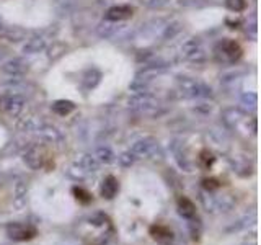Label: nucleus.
I'll use <instances>...</instances> for the list:
<instances>
[{"label":"nucleus","instance_id":"6e6552de","mask_svg":"<svg viewBox=\"0 0 261 245\" xmlns=\"http://www.w3.org/2000/svg\"><path fill=\"white\" fill-rule=\"evenodd\" d=\"M24 108V98L21 95H4L0 96V111L16 118Z\"/></svg>","mask_w":261,"mask_h":245},{"label":"nucleus","instance_id":"9b49d317","mask_svg":"<svg viewBox=\"0 0 261 245\" xmlns=\"http://www.w3.org/2000/svg\"><path fill=\"white\" fill-rule=\"evenodd\" d=\"M23 162L27 163L31 170H39L41 167L44 165V152H43V149H41V147L36 145V144L30 145L23 154Z\"/></svg>","mask_w":261,"mask_h":245},{"label":"nucleus","instance_id":"72a5a7b5","mask_svg":"<svg viewBox=\"0 0 261 245\" xmlns=\"http://www.w3.org/2000/svg\"><path fill=\"white\" fill-rule=\"evenodd\" d=\"M118 160H119V163H121L122 167H130V165H133V163L136 162V157L127 151V152H124V154H121L119 157H118Z\"/></svg>","mask_w":261,"mask_h":245},{"label":"nucleus","instance_id":"a211bd4d","mask_svg":"<svg viewBox=\"0 0 261 245\" xmlns=\"http://www.w3.org/2000/svg\"><path fill=\"white\" fill-rule=\"evenodd\" d=\"M44 49H46V39L41 38V36L31 38L23 44L24 54H38V53H43Z\"/></svg>","mask_w":261,"mask_h":245},{"label":"nucleus","instance_id":"39448f33","mask_svg":"<svg viewBox=\"0 0 261 245\" xmlns=\"http://www.w3.org/2000/svg\"><path fill=\"white\" fill-rule=\"evenodd\" d=\"M130 154L136 159H157L162 157V149L159 142L153 137H144L141 141H137L130 147Z\"/></svg>","mask_w":261,"mask_h":245},{"label":"nucleus","instance_id":"f257e3e1","mask_svg":"<svg viewBox=\"0 0 261 245\" xmlns=\"http://www.w3.org/2000/svg\"><path fill=\"white\" fill-rule=\"evenodd\" d=\"M87 227H90V231L85 232V239L90 237V240H87L92 245H105L110 240V237L113 234V226L110 217L103 214V212H98V214L92 216L87 220Z\"/></svg>","mask_w":261,"mask_h":245},{"label":"nucleus","instance_id":"6ab92c4d","mask_svg":"<svg viewBox=\"0 0 261 245\" xmlns=\"http://www.w3.org/2000/svg\"><path fill=\"white\" fill-rule=\"evenodd\" d=\"M27 196H28V186L24 182H18L15 185V196H13V204L16 209H23L27 206Z\"/></svg>","mask_w":261,"mask_h":245},{"label":"nucleus","instance_id":"473e14b6","mask_svg":"<svg viewBox=\"0 0 261 245\" xmlns=\"http://www.w3.org/2000/svg\"><path fill=\"white\" fill-rule=\"evenodd\" d=\"M188 220H190V224H188V226H190L191 237H193L194 240H198V239H199V235H201V224H199V220H198V219L194 220V217L188 219Z\"/></svg>","mask_w":261,"mask_h":245},{"label":"nucleus","instance_id":"20e7f679","mask_svg":"<svg viewBox=\"0 0 261 245\" xmlns=\"http://www.w3.org/2000/svg\"><path fill=\"white\" fill-rule=\"evenodd\" d=\"M176 88L181 96L185 98H209L212 96V90L211 87H207L206 84H202V82L196 80V79H190V77H181L178 79V84H176Z\"/></svg>","mask_w":261,"mask_h":245},{"label":"nucleus","instance_id":"e433bc0d","mask_svg":"<svg viewBox=\"0 0 261 245\" xmlns=\"http://www.w3.org/2000/svg\"><path fill=\"white\" fill-rule=\"evenodd\" d=\"M245 245H248V243H245ZM253 245H256V243H253Z\"/></svg>","mask_w":261,"mask_h":245},{"label":"nucleus","instance_id":"2eb2a0df","mask_svg":"<svg viewBox=\"0 0 261 245\" xmlns=\"http://www.w3.org/2000/svg\"><path fill=\"white\" fill-rule=\"evenodd\" d=\"M119 191V182L113 175H108L103 182H101V186H100V193L105 200H113L114 196L118 194Z\"/></svg>","mask_w":261,"mask_h":245},{"label":"nucleus","instance_id":"f8f14e48","mask_svg":"<svg viewBox=\"0 0 261 245\" xmlns=\"http://www.w3.org/2000/svg\"><path fill=\"white\" fill-rule=\"evenodd\" d=\"M150 235H152V239H153V240H157V242L162 243V245H170L171 242L175 240V234H173V231H171L170 227H167V226H160V224L150 227Z\"/></svg>","mask_w":261,"mask_h":245},{"label":"nucleus","instance_id":"a878e982","mask_svg":"<svg viewBox=\"0 0 261 245\" xmlns=\"http://www.w3.org/2000/svg\"><path fill=\"white\" fill-rule=\"evenodd\" d=\"M65 51H67V46L61 44V43H56V44H53L51 47H49L47 56H49V59H51V61H57L59 57H62L65 54Z\"/></svg>","mask_w":261,"mask_h":245},{"label":"nucleus","instance_id":"423d86ee","mask_svg":"<svg viewBox=\"0 0 261 245\" xmlns=\"http://www.w3.org/2000/svg\"><path fill=\"white\" fill-rule=\"evenodd\" d=\"M222 121L227 128L240 133V129H248V125L253 119L242 108H227L222 113Z\"/></svg>","mask_w":261,"mask_h":245},{"label":"nucleus","instance_id":"4468645a","mask_svg":"<svg viewBox=\"0 0 261 245\" xmlns=\"http://www.w3.org/2000/svg\"><path fill=\"white\" fill-rule=\"evenodd\" d=\"M2 70L12 77H20L28 70V62L23 59H10L2 65Z\"/></svg>","mask_w":261,"mask_h":245},{"label":"nucleus","instance_id":"5701e85b","mask_svg":"<svg viewBox=\"0 0 261 245\" xmlns=\"http://www.w3.org/2000/svg\"><path fill=\"white\" fill-rule=\"evenodd\" d=\"M201 203H202L204 209H206L207 212H216L217 211V198L211 191H206V190L201 191Z\"/></svg>","mask_w":261,"mask_h":245},{"label":"nucleus","instance_id":"ddd939ff","mask_svg":"<svg viewBox=\"0 0 261 245\" xmlns=\"http://www.w3.org/2000/svg\"><path fill=\"white\" fill-rule=\"evenodd\" d=\"M133 16V8L129 5H116L111 7L105 15V20L110 21H126Z\"/></svg>","mask_w":261,"mask_h":245},{"label":"nucleus","instance_id":"1a4fd4ad","mask_svg":"<svg viewBox=\"0 0 261 245\" xmlns=\"http://www.w3.org/2000/svg\"><path fill=\"white\" fill-rule=\"evenodd\" d=\"M35 134L49 144H62L64 142V134L61 131L53 125H47L44 121H41L38 125V128L35 129Z\"/></svg>","mask_w":261,"mask_h":245},{"label":"nucleus","instance_id":"aec40b11","mask_svg":"<svg viewBox=\"0 0 261 245\" xmlns=\"http://www.w3.org/2000/svg\"><path fill=\"white\" fill-rule=\"evenodd\" d=\"M75 163L84 168L87 174H95V172H98V168H100V162H98L95 157H92V155H88V154L79 155V159H77Z\"/></svg>","mask_w":261,"mask_h":245},{"label":"nucleus","instance_id":"b1692460","mask_svg":"<svg viewBox=\"0 0 261 245\" xmlns=\"http://www.w3.org/2000/svg\"><path fill=\"white\" fill-rule=\"evenodd\" d=\"M100 80H101V72L96 70V69H90L85 72V76H84V85L88 90L95 88L98 84H100Z\"/></svg>","mask_w":261,"mask_h":245},{"label":"nucleus","instance_id":"7ed1b4c3","mask_svg":"<svg viewBox=\"0 0 261 245\" xmlns=\"http://www.w3.org/2000/svg\"><path fill=\"white\" fill-rule=\"evenodd\" d=\"M242 46L233 39H220L214 46V59L220 65H232L240 61Z\"/></svg>","mask_w":261,"mask_h":245},{"label":"nucleus","instance_id":"c756f323","mask_svg":"<svg viewBox=\"0 0 261 245\" xmlns=\"http://www.w3.org/2000/svg\"><path fill=\"white\" fill-rule=\"evenodd\" d=\"M73 194H75V198L80 201V203H84V204H88L90 201H92V194H90L87 190H84L82 186H73Z\"/></svg>","mask_w":261,"mask_h":245},{"label":"nucleus","instance_id":"bb28decb","mask_svg":"<svg viewBox=\"0 0 261 245\" xmlns=\"http://www.w3.org/2000/svg\"><path fill=\"white\" fill-rule=\"evenodd\" d=\"M233 170L237 172L239 175L242 177H247L251 174V167H250V163L247 160H242V159H237L233 160Z\"/></svg>","mask_w":261,"mask_h":245},{"label":"nucleus","instance_id":"4be33fe9","mask_svg":"<svg viewBox=\"0 0 261 245\" xmlns=\"http://www.w3.org/2000/svg\"><path fill=\"white\" fill-rule=\"evenodd\" d=\"M95 159L100 162V163H105V165H110L114 160H116V155L114 152L110 149V147H98L96 152H95Z\"/></svg>","mask_w":261,"mask_h":245},{"label":"nucleus","instance_id":"7c9ffc66","mask_svg":"<svg viewBox=\"0 0 261 245\" xmlns=\"http://www.w3.org/2000/svg\"><path fill=\"white\" fill-rule=\"evenodd\" d=\"M69 172V175L72 178H75V180H85L90 174H87V172L82 168L80 165H77V163H73V165L67 170Z\"/></svg>","mask_w":261,"mask_h":245},{"label":"nucleus","instance_id":"393cba45","mask_svg":"<svg viewBox=\"0 0 261 245\" xmlns=\"http://www.w3.org/2000/svg\"><path fill=\"white\" fill-rule=\"evenodd\" d=\"M240 103L243 105L245 110H256V105H258V95L248 92V93H243L240 96Z\"/></svg>","mask_w":261,"mask_h":245},{"label":"nucleus","instance_id":"c85d7f7f","mask_svg":"<svg viewBox=\"0 0 261 245\" xmlns=\"http://www.w3.org/2000/svg\"><path fill=\"white\" fill-rule=\"evenodd\" d=\"M225 7L235 13L243 12L247 8V0H225Z\"/></svg>","mask_w":261,"mask_h":245},{"label":"nucleus","instance_id":"412c9836","mask_svg":"<svg viewBox=\"0 0 261 245\" xmlns=\"http://www.w3.org/2000/svg\"><path fill=\"white\" fill-rule=\"evenodd\" d=\"M51 110L56 114H59V116H67V114H70L73 110H75V105H73V102H70V100H56L51 105Z\"/></svg>","mask_w":261,"mask_h":245},{"label":"nucleus","instance_id":"f3484780","mask_svg":"<svg viewBox=\"0 0 261 245\" xmlns=\"http://www.w3.org/2000/svg\"><path fill=\"white\" fill-rule=\"evenodd\" d=\"M122 30V27L119 24V21H110V20H105L101 21L100 24H98V35H100V38H113L118 35V31Z\"/></svg>","mask_w":261,"mask_h":245},{"label":"nucleus","instance_id":"f704fd0d","mask_svg":"<svg viewBox=\"0 0 261 245\" xmlns=\"http://www.w3.org/2000/svg\"><path fill=\"white\" fill-rule=\"evenodd\" d=\"M168 2L170 0H141V4H144L149 8H162V7H165Z\"/></svg>","mask_w":261,"mask_h":245},{"label":"nucleus","instance_id":"0eeeda50","mask_svg":"<svg viewBox=\"0 0 261 245\" xmlns=\"http://www.w3.org/2000/svg\"><path fill=\"white\" fill-rule=\"evenodd\" d=\"M38 234L35 226L23 224V223H12L7 226V235L15 242H28L35 239Z\"/></svg>","mask_w":261,"mask_h":245},{"label":"nucleus","instance_id":"2f4dec72","mask_svg":"<svg viewBox=\"0 0 261 245\" xmlns=\"http://www.w3.org/2000/svg\"><path fill=\"white\" fill-rule=\"evenodd\" d=\"M202 188L206 191L214 193L216 190H219V188H220V182H217L216 178H204L202 180Z\"/></svg>","mask_w":261,"mask_h":245},{"label":"nucleus","instance_id":"c9c22d12","mask_svg":"<svg viewBox=\"0 0 261 245\" xmlns=\"http://www.w3.org/2000/svg\"><path fill=\"white\" fill-rule=\"evenodd\" d=\"M5 28V23H4V18L0 16V30H4Z\"/></svg>","mask_w":261,"mask_h":245},{"label":"nucleus","instance_id":"cd10ccee","mask_svg":"<svg viewBox=\"0 0 261 245\" xmlns=\"http://www.w3.org/2000/svg\"><path fill=\"white\" fill-rule=\"evenodd\" d=\"M214 162H216V157H214V155H212V152H209L207 149H206V151H202V152L199 154V163H201V167H202V168L209 170Z\"/></svg>","mask_w":261,"mask_h":245},{"label":"nucleus","instance_id":"f03ea898","mask_svg":"<svg viewBox=\"0 0 261 245\" xmlns=\"http://www.w3.org/2000/svg\"><path fill=\"white\" fill-rule=\"evenodd\" d=\"M129 108L134 110L145 116H159L160 113H163V105L157 96H153L147 92L136 93L134 96L129 98Z\"/></svg>","mask_w":261,"mask_h":245},{"label":"nucleus","instance_id":"9d476101","mask_svg":"<svg viewBox=\"0 0 261 245\" xmlns=\"http://www.w3.org/2000/svg\"><path fill=\"white\" fill-rule=\"evenodd\" d=\"M181 56H183V59L191 61V62H201L206 59V53H204V47L199 39L186 41L181 47Z\"/></svg>","mask_w":261,"mask_h":245},{"label":"nucleus","instance_id":"dca6fc26","mask_svg":"<svg viewBox=\"0 0 261 245\" xmlns=\"http://www.w3.org/2000/svg\"><path fill=\"white\" fill-rule=\"evenodd\" d=\"M176 209H178V214L185 217V219H191L196 217V206L194 203L186 198V196H179L178 201H176Z\"/></svg>","mask_w":261,"mask_h":245}]
</instances>
